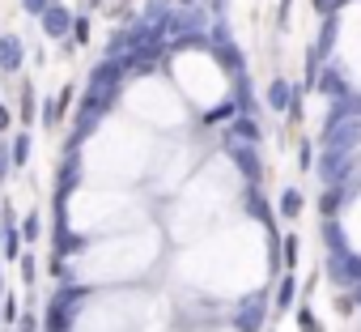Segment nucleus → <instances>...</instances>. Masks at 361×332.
I'll return each mask as SVG.
<instances>
[{"label": "nucleus", "mask_w": 361, "mask_h": 332, "mask_svg": "<svg viewBox=\"0 0 361 332\" xmlns=\"http://www.w3.org/2000/svg\"><path fill=\"white\" fill-rule=\"evenodd\" d=\"M90 290L85 285H64L60 294H51V302H47V332H68L73 328V311H77V302L85 298Z\"/></svg>", "instance_id": "nucleus-1"}, {"label": "nucleus", "mask_w": 361, "mask_h": 332, "mask_svg": "<svg viewBox=\"0 0 361 332\" xmlns=\"http://www.w3.org/2000/svg\"><path fill=\"white\" fill-rule=\"evenodd\" d=\"M323 145L331 153H353L361 145V115H327V132Z\"/></svg>", "instance_id": "nucleus-2"}, {"label": "nucleus", "mask_w": 361, "mask_h": 332, "mask_svg": "<svg viewBox=\"0 0 361 332\" xmlns=\"http://www.w3.org/2000/svg\"><path fill=\"white\" fill-rule=\"evenodd\" d=\"M128 69H136V56L102 60V64L90 73V94H106V98H115V90H119V81H123V73H128Z\"/></svg>", "instance_id": "nucleus-3"}, {"label": "nucleus", "mask_w": 361, "mask_h": 332, "mask_svg": "<svg viewBox=\"0 0 361 332\" xmlns=\"http://www.w3.org/2000/svg\"><path fill=\"white\" fill-rule=\"evenodd\" d=\"M209 52L217 56V64L221 69H230L234 77L243 73V56H238V47H234V39H230V26L226 22H217L213 26V35H209Z\"/></svg>", "instance_id": "nucleus-4"}, {"label": "nucleus", "mask_w": 361, "mask_h": 332, "mask_svg": "<svg viewBox=\"0 0 361 332\" xmlns=\"http://www.w3.org/2000/svg\"><path fill=\"white\" fill-rule=\"evenodd\" d=\"M39 22H43V35H47V39H64V35H73V26H77L73 9H68V5H60V0H51L47 13H43Z\"/></svg>", "instance_id": "nucleus-5"}, {"label": "nucleus", "mask_w": 361, "mask_h": 332, "mask_svg": "<svg viewBox=\"0 0 361 332\" xmlns=\"http://www.w3.org/2000/svg\"><path fill=\"white\" fill-rule=\"evenodd\" d=\"M226 153L234 158V166H238V171L247 175V184L255 188L259 179H264V166H259V158H255V149L251 145H238V141H226Z\"/></svg>", "instance_id": "nucleus-6"}, {"label": "nucleus", "mask_w": 361, "mask_h": 332, "mask_svg": "<svg viewBox=\"0 0 361 332\" xmlns=\"http://www.w3.org/2000/svg\"><path fill=\"white\" fill-rule=\"evenodd\" d=\"M234 328H238V332H259V328H264V294H251V298L238 307Z\"/></svg>", "instance_id": "nucleus-7"}, {"label": "nucleus", "mask_w": 361, "mask_h": 332, "mask_svg": "<svg viewBox=\"0 0 361 332\" xmlns=\"http://www.w3.org/2000/svg\"><path fill=\"white\" fill-rule=\"evenodd\" d=\"M319 171H323V184H327V188H340L344 175L353 171V166H348V153H331V149H327L323 162H319Z\"/></svg>", "instance_id": "nucleus-8"}, {"label": "nucleus", "mask_w": 361, "mask_h": 332, "mask_svg": "<svg viewBox=\"0 0 361 332\" xmlns=\"http://www.w3.org/2000/svg\"><path fill=\"white\" fill-rule=\"evenodd\" d=\"M60 188H56V201H68V192L81 184V158H77V149L73 153H64V166H60Z\"/></svg>", "instance_id": "nucleus-9"}, {"label": "nucleus", "mask_w": 361, "mask_h": 332, "mask_svg": "<svg viewBox=\"0 0 361 332\" xmlns=\"http://www.w3.org/2000/svg\"><path fill=\"white\" fill-rule=\"evenodd\" d=\"M26 64V43L18 39V35H5V39H0V69H5V73H18Z\"/></svg>", "instance_id": "nucleus-10"}, {"label": "nucleus", "mask_w": 361, "mask_h": 332, "mask_svg": "<svg viewBox=\"0 0 361 332\" xmlns=\"http://www.w3.org/2000/svg\"><path fill=\"white\" fill-rule=\"evenodd\" d=\"M331 277L340 285H361V256H331Z\"/></svg>", "instance_id": "nucleus-11"}, {"label": "nucleus", "mask_w": 361, "mask_h": 332, "mask_svg": "<svg viewBox=\"0 0 361 332\" xmlns=\"http://www.w3.org/2000/svg\"><path fill=\"white\" fill-rule=\"evenodd\" d=\"M293 98H298V94L289 90V81H285V77H276V81L268 85V107H272V111H289V107H293Z\"/></svg>", "instance_id": "nucleus-12"}, {"label": "nucleus", "mask_w": 361, "mask_h": 332, "mask_svg": "<svg viewBox=\"0 0 361 332\" xmlns=\"http://www.w3.org/2000/svg\"><path fill=\"white\" fill-rule=\"evenodd\" d=\"M336 47V18H323V30H319V43H314V56L310 60H327Z\"/></svg>", "instance_id": "nucleus-13"}, {"label": "nucleus", "mask_w": 361, "mask_h": 332, "mask_svg": "<svg viewBox=\"0 0 361 332\" xmlns=\"http://www.w3.org/2000/svg\"><path fill=\"white\" fill-rule=\"evenodd\" d=\"M319 90H323L327 98H336V102H340V98H348V81H344L336 69H327V73L319 77Z\"/></svg>", "instance_id": "nucleus-14"}, {"label": "nucleus", "mask_w": 361, "mask_h": 332, "mask_svg": "<svg viewBox=\"0 0 361 332\" xmlns=\"http://www.w3.org/2000/svg\"><path fill=\"white\" fill-rule=\"evenodd\" d=\"M68 102H73V90H60V98H47V102H43V124H47V128H56V119L64 115V107H68Z\"/></svg>", "instance_id": "nucleus-15"}, {"label": "nucleus", "mask_w": 361, "mask_h": 332, "mask_svg": "<svg viewBox=\"0 0 361 332\" xmlns=\"http://www.w3.org/2000/svg\"><path fill=\"white\" fill-rule=\"evenodd\" d=\"M230 141H247V145H255V141H259V124H255L251 115H238V119H234Z\"/></svg>", "instance_id": "nucleus-16"}, {"label": "nucleus", "mask_w": 361, "mask_h": 332, "mask_svg": "<svg viewBox=\"0 0 361 332\" xmlns=\"http://www.w3.org/2000/svg\"><path fill=\"white\" fill-rule=\"evenodd\" d=\"M170 52H209V35H178L170 39Z\"/></svg>", "instance_id": "nucleus-17"}, {"label": "nucleus", "mask_w": 361, "mask_h": 332, "mask_svg": "<svg viewBox=\"0 0 361 332\" xmlns=\"http://www.w3.org/2000/svg\"><path fill=\"white\" fill-rule=\"evenodd\" d=\"M323 239L331 243V256H348V239H344V230H340L336 222H327V226H323Z\"/></svg>", "instance_id": "nucleus-18"}, {"label": "nucleus", "mask_w": 361, "mask_h": 332, "mask_svg": "<svg viewBox=\"0 0 361 332\" xmlns=\"http://www.w3.org/2000/svg\"><path fill=\"white\" fill-rule=\"evenodd\" d=\"M56 243H60V247H56L60 256H73V251H81V239H77L68 226H56Z\"/></svg>", "instance_id": "nucleus-19"}, {"label": "nucleus", "mask_w": 361, "mask_h": 332, "mask_svg": "<svg viewBox=\"0 0 361 332\" xmlns=\"http://www.w3.org/2000/svg\"><path fill=\"white\" fill-rule=\"evenodd\" d=\"M9 158H13V166H26V162H30V136H26V132H22V136H13Z\"/></svg>", "instance_id": "nucleus-20"}, {"label": "nucleus", "mask_w": 361, "mask_h": 332, "mask_svg": "<svg viewBox=\"0 0 361 332\" xmlns=\"http://www.w3.org/2000/svg\"><path fill=\"white\" fill-rule=\"evenodd\" d=\"M221 119H238V102H221L204 115V124H221Z\"/></svg>", "instance_id": "nucleus-21"}, {"label": "nucleus", "mask_w": 361, "mask_h": 332, "mask_svg": "<svg viewBox=\"0 0 361 332\" xmlns=\"http://www.w3.org/2000/svg\"><path fill=\"white\" fill-rule=\"evenodd\" d=\"M281 213H285V218H298V213H302V192H298V188H289V192L281 196Z\"/></svg>", "instance_id": "nucleus-22"}, {"label": "nucleus", "mask_w": 361, "mask_h": 332, "mask_svg": "<svg viewBox=\"0 0 361 332\" xmlns=\"http://www.w3.org/2000/svg\"><path fill=\"white\" fill-rule=\"evenodd\" d=\"M247 209H251V218H259V222H272V213H268V205H264V196L251 188L247 192Z\"/></svg>", "instance_id": "nucleus-23"}, {"label": "nucleus", "mask_w": 361, "mask_h": 332, "mask_svg": "<svg viewBox=\"0 0 361 332\" xmlns=\"http://www.w3.org/2000/svg\"><path fill=\"white\" fill-rule=\"evenodd\" d=\"M344 205V192L340 188H327V196H323V213H327V222H331V213Z\"/></svg>", "instance_id": "nucleus-24"}, {"label": "nucleus", "mask_w": 361, "mask_h": 332, "mask_svg": "<svg viewBox=\"0 0 361 332\" xmlns=\"http://www.w3.org/2000/svg\"><path fill=\"white\" fill-rule=\"evenodd\" d=\"M5 256H9V260H22V239H18V230H13V226L5 230Z\"/></svg>", "instance_id": "nucleus-25"}, {"label": "nucleus", "mask_w": 361, "mask_h": 332, "mask_svg": "<svg viewBox=\"0 0 361 332\" xmlns=\"http://www.w3.org/2000/svg\"><path fill=\"white\" fill-rule=\"evenodd\" d=\"M47 5H51V0H22V13H30V18H43V13H47Z\"/></svg>", "instance_id": "nucleus-26"}, {"label": "nucleus", "mask_w": 361, "mask_h": 332, "mask_svg": "<svg viewBox=\"0 0 361 332\" xmlns=\"http://www.w3.org/2000/svg\"><path fill=\"white\" fill-rule=\"evenodd\" d=\"M276 302H281V307H289V302H293V277H285V281H281V294H276Z\"/></svg>", "instance_id": "nucleus-27"}, {"label": "nucleus", "mask_w": 361, "mask_h": 332, "mask_svg": "<svg viewBox=\"0 0 361 332\" xmlns=\"http://www.w3.org/2000/svg\"><path fill=\"white\" fill-rule=\"evenodd\" d=\"M73 39H77V43H85V39H90V22H85V18H77V26H73Z\"/></svg>", "instance_id": "nucleus-28"}, {"label": "nucleus", "mask_w": 361, "mask_h": 332, "mask_svg": "<svg viewBox=\"0 0 361 332\" xmlns=\"http://www.w3.org/2000/svg\"><path fill=\"white\" fill-rule=\"evenodd\" d=\"M298 324H302V332H319V324H314V315H310V311H302V315H298Z\"/></svg>", "instance_id": "nucleus-29"}, {"label": "nucleus", "mask_w": 361, "mask_h": 332, "mask_svg": "<svg viewBox=\"0 0 361 332\" xmlns=\"http://www.w3.org/2000/svg\"><path fill=\"white\" fill-rule=\"evenodd\" d=\"M314 9H319L323 18H336V0H314Z\"/></svg>", "instance_id": "nucleus-30"}, {"label": "nucleus", "mask_w": 361, "mask_h": 332, "mask_svg": "<svg viewBox=\"0 0 361 332\" xmlns=\"http://www.w3.org/2000/svg\"><path fill=\"white\" fill-rule=\"evenodd\" d=\"M30 115H35V98H30V90H26V94H22V119H30Z\"/></svg>", "instance_id": "nucleus-31"}, {"label": "nucleus", "mask_w": 361, "mask_h": 332, "mask_svg": "<svg viewBox=\"0 0 361 332\" xmlns=\"http://www.w3.org/2000/svg\"><path fill=\"white\" fill-rule=\"evenodd\" d=\"M5 324H18V302L13 298H5Z\"/></svg>", "instance_id": "nucleus-32"}, {"label": "nucleus", "mask_w": 361, "mask_h": 332, "mask_svg": "<svg viewBox=\"0 0 361 332\" xmlns=\"http://www.w3.org/2000/svg\"><path fill=\"white\" fill-rule=\"evenodd\" d=\"M22 230H26V239H39V218H26V226H22Z\"/></svg>", "instance_id": "nucleus-33"}, {"label": "nucleus", "mask_w": 361, "mask_h": 332, "mask_svg": "<svg viewBox=\"0 0 361 332\" xmlns=\"http://www.w3.org/2000/svg\"><path fill=\"white\" fill-rule=\"evenodd\" d=\"M285 260H289V264L298 260V239H285Z\"/></svg>", "instance_id": "nucleus-34"}, {"label": "nucleus", "mask_w": 361, "mask_h": 332, "mask_svg": "<svg viewBox=\"0 0 361 332\" xmlns=\"http://www.w3.org/2000/svg\"><path fill=\"white\" fill-rule=\"evenodd\" d=\"M9 162H13V158H9V149L0 145V179H5V171H9Z\"/></svg>", "instance_id": "nucleus-35"}, {"label": "nucleus", "mask_w": 361, "mask_h": 332, "mask_svg": "<svg viewBox=\"0 0 361 332\" xmlns=\"http://www.w3.org/2000/svg\"><path fill=\"white\" fill-rule=\"evenodd\" d=\"M18 332H39V324H35L30 315H22V328H18Z\"/></svg>", "instance_id": "nucleus-36"}, {"label": "nucleus", "mask_w": 361, "mask_h": 332, "mask_svg": "<svg viewBox=\"0 0 361 332\" xmlns=\"http://www.w3.org/2000/svg\"><path fill=\"white\" fill-rule=\"evenodd\" d=\"M9 119H13V115H9V107H0V128H9Z\"/></svg>", "instance_id": "nucleus-37"}, {"label": "nucleus", "mask_w": 361, "mask_h": 332, "mask_svg": "<svg viewBox=\"0 0 361 332\" xmlns=\"http://www.w3.org/2000/svg\"><path fill=\"white\" fill-rule=\"evenodd\" d=\"M221 5H226V0H213V9H217V13H221Z\"/></svg>", "instance_id": "nucleus-38"}, {"label": "nucleus", "mask_w": 361, "mask_h": 332, "mask_svg": "<svg viewBox=\"0 0 361 332\" xmlns=\"http://www.w3.org/2000/svg\"><path fill=\"white\" fill-rule=\"evenodd\" d=\"M344 5H348V0H336V9H344Z\"/></svg>", "instance_id": "nucleus-39"}, {"label": "nucleus", "mask_w": 361, "mask_h": 332, "mask_svg": "<svg viewBox=\"0 0 361 332\" xmlns=\"http://www.w3.org/2000/svg\"><path fill=\"white\" fill-rule=\"evenodd\" d=\"M0 290H5V277H0Z\"/></svg>", "instance_id": "nucleus-40"}, {"label": "nucleus", "mask_w": 361, "mask_h": 332, "mask_svg": "<svg viewBox=\"0 0 361 332\" xmlns=\"http://www.w3.org/2000/svg\"><path fill=\"white\" fill-rule=\"evenodd\" d=\"M0 251H5V239H0Z\"/></svg>", "instance_id": "nucleus-41"}, {"label": "nucleus", "mask_w": 361, "mask_h": 332, "mask_svg": "<svg viewBox=\"0 0 361 332\" xmlns=\"http://www.w3.org/2000/svg\"><path fill=\"white\" fill-rule=\"evenodd\" d=\"M357 298H361V285H357Z\"/></svg>", "instance_id": "nucleus-42"}]
</instances>
